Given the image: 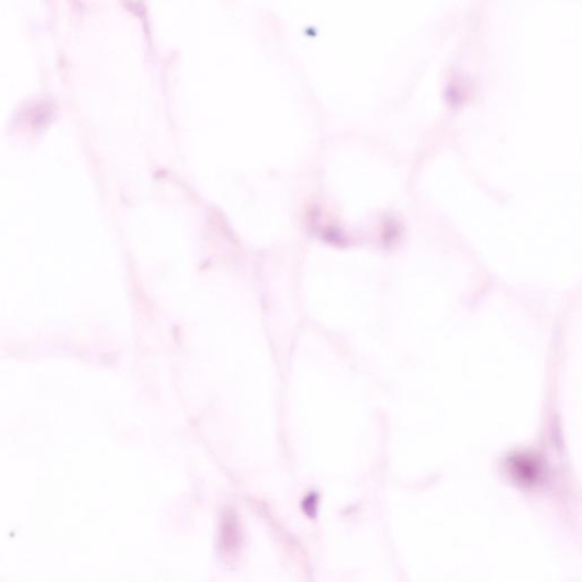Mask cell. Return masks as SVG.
I'll list each match as a JSON object with an SVG mask.
<instances>
[{"mask_svg":"<svg viewBox=\"0 0 582 582\" xmlns=\"http://www.w3.org/2000/svg\"><path fill=\"white\" fill-rule=\"evenodd\" d=\"M512 474L520 484H536L539 480L540 469L538 464L528 458H517L512 463Z\"/></svg>","mask_w":582,"mask_h":582,"instance_id":"obj_1","label":"cell"}]
</instances>
